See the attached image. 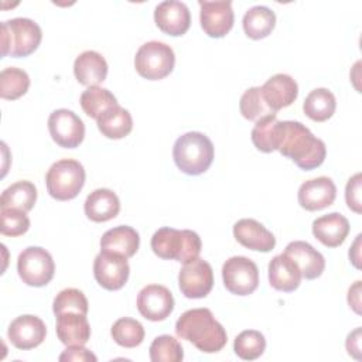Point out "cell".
I'll use <instances>...</instances> for the list:
<instances>
[{
  "label": "cell",
  "instance_id": "obj_21",
  "mask_svg": "<svg viewBox=\"0 0 362 362\" xmlns=\"http://www.w3.org/2000/svg\"><path fill=\"white\" fill-rule=\"evenodd\" d=\"M55 331L58 339L66 346L85 345L90 338V325L86 315L72 311L57 315Z\"/></svg>",
  "mask_w": 362,
  "mask_h": 362
},
{
  "label": "cell",
  "instance_id": "obj_37",
  "mask_svg": "<svg viewBox=\"0 0 362 362\" xmlns=\"http://www.w3.org/2000/svg\"><path fill=\"white\" fill-rule=\"evenodd\" d=\"M148 354L153 362H180L184 359L181 344L171 335H160L154 338Z\"/></svg>",
  "mask_w": 362,
  "mask_h": 362
},
{
  "label": "cell",
  "instance_id": "obj_28",
  "mask_svg": "<svg viewBox=\"0 0 362 362\" xmlns=\"http://www.w3.org/2000/svg\"><path fill=\"white\" fill-rule=\"evenodd\" d=\"M245 34L252 40L266 38L276 25V14L266 6L249 8L242 20Z\"/></svg>",
  "mask_w": 362,
  "mask_h": 362
},
{
  "label": "cell",
  "instance_id": "obj_19",
  "mask_svg": "<svg viewBox=\"0 0 362 362\" xmlns=\"http://www.w3.org/2000/svg\"><path fill=\"white\" fill-rule=\"evenodd\" d=\"M233 236L242 246L256 252H270L276 246L274 235L250 218L239 219L233 225Z\"/></svg>",
  "mask_w": 362,
  "mask_h": 362
},
{
  "label": "cell",
  "instance_id": "obj_14",
  "mask_svg": "<svg viewBox=\"0 0 362 362\" xmlns=\"http://www.w3.org/2000/svg\"><path fill=\"white\" fill-rule=\"evenodd\" d=\"M199 21L204 33L211 38L225 37L233 27L232 3L222 1H199Z\"/></svg>",
  "mask_w": 362,
  "mask_h": 362
},
{
  "label": "cell",
  "instance_id": "obj_25",
  "mask_svg": "<svg viewBox=\"0 0 362 362\" xmlns=\"http://www.w3.org/2000/svg\"><path fill=\"white\" fill-rule=\"evenodd\" d=\"M83 209L88 219L93 222H106L117 216L120 201L112 189L98 188L86 197Z\"/></svg>",
  "mask_w": 362,
  "mask_h": 362
},
{
  "label": "cell",
  "instance_id": "obj_27",
  "mask_svg": "<svg viewBox=\"0 0 362 362\" xmlns=\"http://www.w3.org/2000/svg\"><path fill=\"white\" fill-rule=\"evenodd\" d=\"M99 132L113 140H119L126 137L133 129V119L129 110L120 107L119 105L107 109L100 117L96 120Z\"/></svg>",
  "mask_w": 362,
  "mask_h": 362
},
{
  "label": "cell",
  "instance_id": "obj_1",
  "mask_svg": "<svg viewBox=\"0 0 362 362\" xmlns=\"http://www.w3.org/2000/svg\"><path fill=\"white\" fill-rule=\"evenodd\" d=\"M277 150L304 171L320 167L327 156L325 143L294 120L277 122Z\"/></svg>",
  "mask_w": 362,
  "mask_h": 362
},
{
  "label": "cell",
  "instance_id": "obj_30",
  "mask_svg": "<svg viewBox=\"0 0 362 362\" xmlns=\"http://www.w3.org/2000/svg\"><path fill=\"white\" fill-rule=\"evenodd\" d=\"M335 96L331 90L325 88H317L311 90L303 103V110L305 116L314 122L328 120L335 113Z\"/></svg>",
  "mask_w": 362,
  "mask_h": 362
},
{
  "label": "cell",
  "instance_id": "obj_20",
  "mask_svg": "<svg viewBox=\"0 0 362 362\" xmlns=\"http://www.w3.org/2000/svg\"><path fill=\"white\" fill-rule=\"evenodd\" d=\"M303 274L297 263L286 253L274 256L269 263V283L283 293H291L298 288Z\"/></svg>",
  "mask_w": 362,
  "mask_h": 362
},
{
  "label": "cell",
  "instance_id": "obj_16",
  "mask_svg": "<svg viewBox=\"0 0 362 362\" xmlns=\"http://www.w3.org/2000/svg\"><path fill=\"white\" fill-rule=\"evenodd\" d=\"M154 21L163 33L173 37H180L188 31L191 14L182 1L167 0L156 7Z\"/></svg>",
  "mask_w": 362,
  "mask_h": 362
},
{
  "label": "cell",
  "instance_id": "obj_31",
  "mask_svg": "<svg viewBox=\"0 0 362 362\" xmlns=\"http://www.w3.org/2000/svg\"><path fill=\"white\" fill-rule=\"evenodd\" d=\"M81 107L92 119H99L107 109L119 105L116 96L100 86H90L81 95Z\"/></svg>",
  "mask_w": 362,
  "mask_h": 362
},
{
  "label": "cell",
  "instance_id": "obj_29",
  "mask_svg": "<svg viewBox=\"0 0 362 362\" xmlns=\"http://www.w3.org/2000/svg\"><path fill=\"white\" fill-rule=\"evenodd\" d=\"M37 201V188L30 181H17L7 187L0 198V208H13L23 212L33 209Z\"/></svg>",
  "mask_w": 362,
  "mask_h": 362
},
{
  "label": "cell",
  "instance_id": "obj_35",
  "mask_svg": "<svg viewBox=\"0 0 362 362\" xmlns=\"http://www.w3.org/2000/svg\"><path fill=\"white\" fill-rule=\"evenodd\" d=\"M266 349V339L260 331H242L233 342L235 354L243 361H255L263 355Z\"/></svg>",
  "mask_w": 362,
  "mask_h": 362
},
{
  "label": "cell",
  "instance_id": "obj_38",
  "mask_svg": "<svg viewBox=\"0 0 362 362\" xmlns=\"http://www.w3.org/2000/svg\"><path fill=\"white\" fill-rule=\"evenodd\" d=\"M88 300L85 294L78 288H65L57 294L52 303V311L55 315L62 313H78L82 315L88 314Z\"/></svg>",
  "mask_w": 362,
  "mask_h": 362
},
{
  "label": "cell",
  "instance_id": "obj_10",
  "mask_svg": "<svg viewBox=\"0 0 362 362\" xmlns=\"http://www.w3.org/2000/svg\"><path fill=\"white\" fill-rule=\"evenodd\" d=\"M130 267L127 263V257L100 250V253L95 257L93 262V276L98 284L109 291L120 290L129 279Z\"/></svg>",
  "mask_w": 362,
  "mask_h": 362
},
{
  "label": "cell",
  "instance_id": "obj_43",
  "mask_svg": "<svg viewBox=\"0 0 362 362\" xmlns=\"http://www.w3.org/2000/svg\"><path fill=\"white\" fill-rule=\"evenodd\" d=\"M348 304L356 314H361V281H355L348 291Z\"/></svg>",
  "mask_w": 362,
  "mask_h": 362
},
{
  "label": "cell",
  "instance_id": "obj_15",
  "mask_svg": "<svg viewBox=\"0 0 362 362\" xmlns=\"http://www.w3.org/2000/svg\"><path fill=\"white\" fill-rule=\"evenodd\" d=\"M10 342L17 349H33L42 344L47 335V327L44 321L35 315L25 314L11 321L7 329Z\"/></svg>",
  "mask_w": 362,
  "mask_h": 362
},
{
  "label": "cell",
  "instance_id": "obj_8",
  "mask_svg": "<svg viewBox=\"0 0 362 362\" xmlns=\"http://www.w3.org/2000/svg\"><path fill=\"white\" fill-rule=\"evenodd\" d=\"M17 272L27 286L42 287L52 280L55 264L52 256L45 249L28 246L18 255Z\"/></svg>",
  "mask_w": 362,
  "mask_h": 362
},
{
  "label": "cell",
  "instance_id": "obj_2",
  "mask_svg": "<svg viewBox=\"0 0 362 362\" xmlns=\"http://www.w3.org/2000/svg\"><path fill=\"white\" fill-rule=\"evenodd\" d=\"M175 334L205 354L219 352L228 341L225 328L209 308H192L181 314L175 322Z\"/></svg>",
  "mask_w": 362,
  "mask_h": 362
},
{
  "label": "cell",
  "instance_id": "obj_42",
  "mask_svg": "<svg viewBox=\"0 0 362 362\" xmlns=\"http://www.w3.org/2000/svg\"><path fill=\"white\" fill-rule=\"evenodd\" d=\"M361 328H356L355 331H352L348 338H346V351L351 356H354L355 359L361 358Z\"/></svg>",
  "mask_w": 362,
  "mask_h": 362
},
{
  "label": "cell",
  "instance_id": "obj_24",
  "mask_svg": "<svg viewBox=\"0 0 362 362\" xmlns=\"http://www.w3.org/2000/svg\"><path fill=\"white\" fill-rule=\"evenodd\" d=\"M74 74L79 83L88 88L99 86L106 79L107 62L96 51H83L74 62Z\"/></svg>",
  "mask_w": 362,
  "mask_h": 362
},
{
  "label": "cell",
  "instance_id": "obj_33",
  "mask_svg": "<svg viewBox=\"0 0 362 362\" xmlns=\"http://www.w3.org/2000/svg\"><path fill=\"white\" fill-rule=\"evenodd\" d=\"M110 334L115 342L123 348H134L140 345L144 339L143 325L137 320L129 317L119 318L112 325Z\"/></svg>",
  "mask_w": 362,
  "mask_h": 362
},
{
  "label": "cell",
  "instance_id": "obj_23",
  "mask_svg": "<svg viewBox=\"0 0 362 362\" xmlns=\"http://www.w3.org/2000/svg\"><path fill=\"white\" fill-rule=\"evenodd\" d=\"M348 233L349 222L338 212L322 215L313 222V235L327 247H338L344 243Z\"/></svg>",
  "mask_w": 362,
  "mask_h": 362
},
{
  "label": "cell",
  "instance_id": "obj_6",
  "mask_svg": "<svg viewBox=\"0 0 362 362\" xmlns=\"http://www.w3.org/2000/svg\"><path fill=\"white\" fill-rule=\"evenodd\" d=\"M45 184L48 194L57 201L74 199L85 184L83 165L72 158H64L54 163L47 175Z\"/></svg>",
  "mask_w": 362,
  "mask_h": 362
},
{
  "label": "cell",
  "instance_id": "obj_41",
  "mask_svg": "<svg viewBox=\"0 0 362 362\" xmlns=\"http://www.w3.org/2000/svg\"><path fill=\"white\" fill-rule=\"evenodd\" d=\"M61 362L62 361H81V362H85V361H92V362H96L98 358L86 348H83V345L81 346H68L58 358Z\"/></svg>",
  "mask_w": 362,
  "mask_h": 362
},
{
  "label": "cell",
  "instance_id": "obj_36",
  "mask_svg": "<svg viewBox=\"0 0 362 362\" xmlns=\"http://www.w3.org/2000/svg\"><path fill=\"white\" fill-rule=\"evenodd\" d=\"M239 109L242 116L252 122H257L269 115H274V112H272L264 102L260 86H253L245 90L239 102Z\"/></svg>",
  "mask_w": 362,
  "mask_h": 362
},
{
  "label": "cell",
  "instance_id": "obj_4",
  "mask_svg": "<svg viewBox=\"0 0 362 362\" xmlns=\"http://www.w3.org/2000/svg\"><path fill=\"white\" fill-rule=\"evenodd\" d=\"M173 158L184 174L199 175L214 161V144L204 133L188 132L175 140Z\"/></svg>",
  "mask_w": 362,
  "mask_h": 362
},
{
  "label": "cell",
  "instance_id": "obj_39",
  "mask_svg": "<svg viewBox=\"0 0 362 362\" xmlns=\"http://www.w3.org/2000/svg\"><path fill=\"white\" fill-rule=\"evenodd\" d=\"M0 232L4 236H21L30 228V219L25 212L13 209V208H1L0 209Z\"/></svg>",
  "mask_w": 362,
  "mask_h": 362
},
{
  "label": "cell",
  "instance_id": "obj_34",
  "mask_svg": "<svg viewBox=\"0 0 362 362\" xmlns=\"http://www.w3.org/2000/svg\"><path fill=\"white\" fill-rule=\"evenodd\" d=\"M277 116L269 115L256 122L252 129V143L263 153H272L277 150Z\"/></svg>",
  "mask_w": 362,
  "mask_h": 362
},
{
  "label": "cell",
  "instance_id": "obj_7",
  "mask_svg": "<svg viewBox=\"0 0 362 362\" xmlns=\"http://www.w3.org/2000/svg\"><path fill=\"white\" fill-rule=\"evenodd\" d=\"M175 64V55L170 45L161 41L143 44L134 57V68L140 76L148 81H158L168 76Z\"/></svg>",
  "mask_w": 362,
  "mask_h": 362
},
{
  "label": "cell",
  "instance_id": "obj_3",
  "mask_svg": "<svg viewBox=\"0 0 362 362\" xmlns=\"http://www.w3.org/2000/svg\"><path fill=\"white\" fill-rule=\"evenodd\" d=\"M151 249L156 256L164 260H177L182 264L197 259L201 253V238L189 229L160 228L151 238Z\"/></svg>",
  "mask_w": 362,
  "mask_h": 362
},
{
  "label": "cell",
  "instance_id": "obj_18",
  "mask_svg": "<svg viewBox=\"0 0 362 362\" xmlns=\"http://www.w3.org/2000/svg\"><path fill=\"white\" fill-rule=\"evenodd\" d=\"M262 95L272 112L290 106L298 95L297 82L287 74H276L260 86Z\"/></svg>",
  "mask_w": 362,
  "mask_h": 362
},
{
  "label": "cell",
  "instance_id": "obj_32",
  "mask_svg": "<svg viewBox=\"0 0 362 362\" xmlns=\"http://www.w3.org/2000/svg\"><path fill=\"white\" fill-rule=\"evenodd\" d=\"M30 76L24 69L8 66L0 74V96L7 100H16L27 93Z\"/></svg>",
  "mask_w": 362,
  "mask_h": 362
},
{
  "label": "cell",
  "instance_id": "obj_26",
  "mask_svg": "<svg viewBox=\"0 0 362 362\" xmlns=\"http://www.w3.org/2000/svg\"><path fill=\"white\" fill-rule=\"evenodd\" d=\"M140 236L136 229L127 225L112 228L100 238V250L119 253L124 257H132L139 250Z\"/></svg>",
  "mask_w": 362,
  "mask_h": 362
},
{
  "label": "cell",
  "instance_id": "obj_12",
  "mask_svg": "<svg viewBox=\"0 0 362 362\" xmlns=\"http://www.w3.org/2000/svg\"><path fill=\"white\" fill-rule=\"evenodd\" d=\"M178 286L187 298L206 297L214 286L211 264L201 257L185 263L178 274Z\"/></svg>",
  "mask_w": 362,
  "mask_h": 362
},
{
  "label": "cell",
  "instance_id": "obj_13",
  "mask_svg": "<svg viewBox=\"0 0 362 362\" xmlns=\"http://www.w3.org/2000/svg\"><path fill=\"white\" fill-rule=\"evenodd\" d=\"M137 310L148 321H163L174 310L171 291L161 284H148L137 294Z\"/></svg>",
  "mask_w": 362,
  "mask_h": 362
},
{
  "label": "cell",
  "instance_id": "obj_40",
  "mask_svg": "<svg viewBox=\"0 0 362 362\" xmlns=\"http://www.w3.org/2000/svg\"><path fill=\"white\" fill-rule=\"evenodd\" d=\"M361 184H362V175L361 173L351 177L346 182L345 188V201L351 211L361 214L362 212V202H361Z\"/></svg>",
  "mask_w": 362,
  "mask_h": 362
},
{
  "label": "cell",
  "instance_id": "obj_22",
  "mask_svg": "<svg viewBox=\"0 0 362 362\" xmlns=\"http://www.w3.org/2000/svg\"><path fill=\"white\" fill-rule=\"evenodd\" d=\"M284 253L291 257L301 270V274L307 280L320 277L325 269L324 256L304 240H294L286 246Z\"/></svg>",
  "mask_w": 362,
  "mask_h": 362
},
{
  "label": "cell",
  "instance_id": "obj_9",
  "mask_svg": "<svg viewBox=\"0 0 362 362\" xmlns=\"http://www.w3.org/2000/svg\"><path fill=\"white\" fill-rule=\"evenodd\" d=\"M222 279L229 293L249 296L259 286V269L249 257L232 256L222 266Z\"/></svg>",
  "mask_w": 362,
  "mask_h": 362
},
{
  "label": "cell",
  "instance_id": "obj_17",
  "mask_svg": "<svg viewBox=\"0 0 362 362\" xmlns=\"http://www.w3.org/2000/svg\"><path fill=\"white\" fill-rule=\"evenodd\" d=\"M337 187L328 177H317L303 182L298 188V204L305 211H321L334 204Z\"/></svg>",
  "mask_w": 362,
  "mask_h": 362
},
{
  "label": "cell",
  "instance_id": "obj_11",
  "mask_svg": "<svg viewBox=\"0 0 362 362\" xmlns=\"http://www.w3.org/2000/svg\"><path fill=\"white\" fill-rule=\"evenodd\" d=\"M48 130L52 140L64 148L78 147L85 137L82 119L68 109H57L49 115Z\"/></svg>",
  "mask_w": 362,
  "mask_h": 362
},
{
  "label": "cell",
  "instance_id": "obj_5",
  "mask_svg": "<svg viewBox=\"0 0 362 362\" xmlns=\"http://www.w3.org/2000/svg\"><path fill=\"white\" fill-rule=\"evenodd\" d=\"M42 40L40 25L24 17L1 23V55L24 58L33 54Z\"/></svg>",
  "mask_w": 362,
  "mask_h": 362
},
{
  "label": "cell",
  "instance_id": "obj_44",
  "mask_svg": "<svg viewBox=\"0 0 362 362\" xmlns=\"http://www.w3.org/2000/svg\"><path fill=\"white\" fill-rule=\"evenodd\" d=\"M361 235H358L356 236V239H355V242H354V245H352V247L349 249V259H351V262H352V264L356 267V269H359L361 267V264H359V260H361V256H359V246H361Z\"/></svg>",
  "mask_w": 362,
  "mask_h": 362
}]
</instances>
